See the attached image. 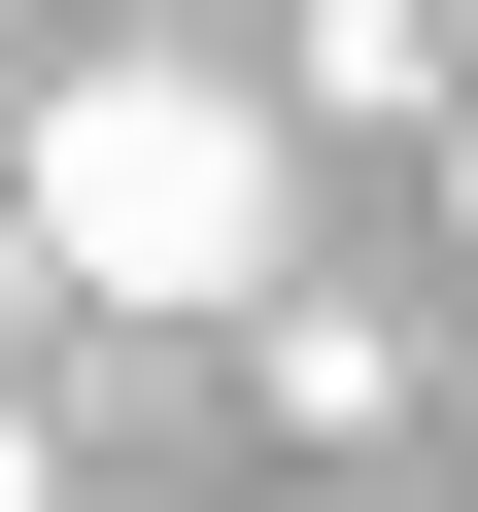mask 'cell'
<instances>
[{"label":"cell","instance_id":"1","mask_svg":"<svg viewBox=\"0 0 478 512\" xmlns=\"http://www.w3.org/2000/svg\"><path fill=\"white\" fill-rule=\"evenodd\" d=\"M274 103H239V69H171V35H103L35 137H0V239H35V274L69 308H274Z\"/></svg>","mask_w":478,"mask_h":512},{"label":"cell","instance_id":"2","mask_svg":"<svg viewBox=\"0 0 478 512\" xmlns=\"http://www.w3.org/2000/svg\"><path fill=\"white\" fill-rule=\"evenodd\" d=\"M308 103H478V35L444 0H308Z\"/></svg>","mask_w":478,"mask_h":512},{"label":"cell","instance_id":"3","mask_svg":"<svg viewBox=\"0 0 478 512\" xmlns=\"http://www.w3.org/2000/svg\"><path fill=\"white\" fill-rule=\"evenodd\" d=\"M0 512H69V478H35V410H0Z\"/></svg>","mask_w":478,"mask_h":512},{"label":"cell","instance_id":"4","mask_svg":"<svg viewBox=\"0 0 478 512\" xmlns=\"http://www.w3.org/2000/svg\"><path fill=\"white\" fill-rule=\"evenodd\" d=\"M444 239H478V103H444Z\"/></svg>","mask_w":478,"mask_h":512},{"label":"cell","instance_id":"5","mask_svg":"<svg viewBox=\"0 0 478 512\" xmlns=\"http://www.w3.org/2000/svg\"><path fill=\"white\" fill-rule=\"evenodd\" d=\"M0 308H35V239H0Z\"/></svg>","mask_w":478,"mask_h":512}]
</instances>
